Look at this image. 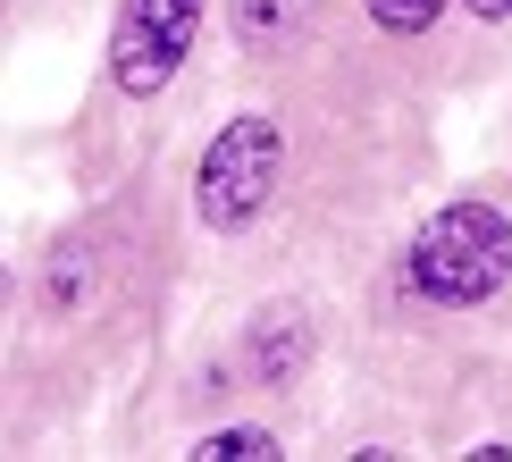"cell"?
Here are the masks:
<instances>
[{
  "mask_svg": "<svg viewBox=\"0 0 512 462\" xmlns=\"http://www.w3.org/2000/svg\"><path fill=\"white\" fill-rule=\"evenodd\" d=\"M395 278L412 303H437V311H471L487 303L504 278H512V219L496 202H445L412 244H403Z\"/></svg>",
  "mask_w": 512,
  "mask_h": 462,
  "instance_id": "6da1fadb",
  "label": "cell"
},
{
  "mask_svg": "<svg viewBox=\"0 0 512 462\" xmlns=\"http://www.w3.org/2000/svg\"><path fill=\"white\" fill-rule=\"evenodd\" d=\"M277 177H286V126L269 110L227 118L219 135L202 143V160H194V219L210 236H244V227L277 202Z\"/></svg>",
  "mask_w": 512,
  "mask_h": 462,
  "instance_id": "7a4b0ae2",
  "label": "cell"
},
{
  "mask_svg": "<svg viewBox=\"0 0 512 462\" xmlns=\"http://www.w3.org/2000/svg\"><path fill=\"white\" fill-rule=\"evenodd\" d=\"M202 34V0H118V26H110V84L126 101H152L168 76L185 68Z\"/></svg>",
  "mask_w": 512,
  "mask_h": 462,
  "instance_id": "3957f363",
  "label": "cell"
},
{
  "mask_svg": "<svg viewBox=\"0 0 512 462\" xmlns=\"http://www.w3.org/2000/svg\"><path fill=\"white\" fill-rule=\"evenodd\" d=\"M244 353H252V370H261L269 387H294V378H303V362H311V320L277 303V311H261V320H252Z\"/></svg>",
  "mask_w": 512,
  "mask_h": 462,
  "instance_id": "277c9868",
  "label": "cell"
},
{
  "mask_svg": "<svg viewBox=\"0 0 512 462\" xmlns=\"http://www.w3.org/2000/svg\"><path fill=\"white\" fill-rule=\"evenodd\" d=\"M319 0H236V42L244 51H277V42L303 34V17Z\"/></svg>",
  "mask_w": 512,
  "mask_h": 462,
  "instance_id": "5b68a950",
  "label": "cell"
},
{
  "mask_svg": "<svg viewBox=\"0 0 512 462\" xmlns=\"http://www.w3.org/2000/svg\"><path fill=\"white\" fill-rule=\"evenodd\" d=\"M445 17V0H370V26L378 34H429Z\"/></svg>",
  "mask_w": 512,
  "mask_h": 462,
  "instance_id": "8992f818",
  "label": "cell"
},
{
  "mask_svg": "<svg viewBox=\"0 0 512 462\" xmlns=\"http://www.w3.org/2000/svg\"><path fill=\"white\" fill-rule=\"evenodd\" d=\"M194 454H219V462H252V454H277V437H269V429H219V437H202Z\"/></svg>",
  "mask_w": 512,
  "mask_h": 462,
  "instance_id": "52a82bcc",
  "label": "cell"
},
{
  "mask_svg": "<svg viewBox=\"0 0 512 462\" xmlns=\"http://www.w3.org/2000/svg\"><path fill=\"white\" fill-rule=\"evenodd\" d=\"M471 17H512V0H471Z\"/></svg>",
  "mask_w": 512,
  "mask_h": 462,
  "instance_id": "ba28073f",
  "label": "cell"
}]
</instances>
